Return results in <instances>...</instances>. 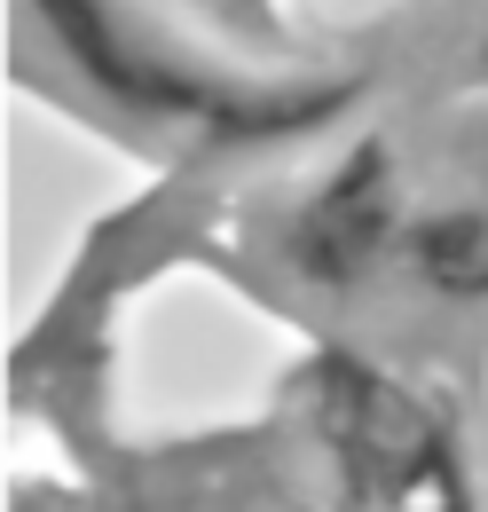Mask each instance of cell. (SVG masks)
<instances>
[{
    "mask_svg": "<svg viewBox=\"0 0 488 512\" xmlns=\"http://www.w3.org/2000/svg\"><path fill=\"white\" fill-rule=\"evenodd\" d=\"M339 457L363 512H457V481L433 426L386 386H339Z\"/></svg>",
    "mask_w": 488,
    "mask_h": 512,
    "instance_id": "1",
    "label": "cell"
}]
</instances>
